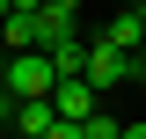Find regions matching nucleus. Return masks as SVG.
Instances as JSON below:
<instances>
[{
	"label": "nucleus",
	"instance_id": "nucleus-5",
	"mask_svg": "<svg viewBox=\"0 0 146 139\" xmlns=\"http://www.w3.org/2000/svg\"><path fill=\"white\" fill-rule=\"evenodd\" d=\"M66 44H80V29H73V15H58V7H44V15H36V51L51 59V51H66Z\"/></svg>",
	"mask_w": 146,
	"mask_h": 139
},
{
	"label": "nucleus",
	"instance_id": "nucleus-4",
	"mask_svg": "<svg viewBox=\"0 0 146 139\" xmlns=\"http://www.w3.org/2000/svg\"><path fill=\"white\" fill-rule=\"evenodd\" d=\"M102 44H110V51H124V59H139V44H146L139 7H117V15H110V29H102Z\"/></svg>",
	"mask_w": 146,
	"mask_h": 139
},
{
	"label": "nucleus",
	"instance_id": "nucleus-9",
	"mask_svg": "<svg viewBox=\"0 0 146 139\" xmlns=\"http://www.w3.org/2000/svg\"><path fill=\"white\" fill-rule=\"evenodd\" d=\"M7 124H15V95L0 88V132H7Z\"/></svg>",
	"mask_w": 146,
	"mask_h": 139
},
{
	"label": "nucleus",
	"instance_id": "nucleus-6",
	"mask_svg": "<svg viewBox=\"0 0 146 139\" xmlns=\"http://www.w3.org/2000/svg\"><path fill=\"white\" fill-rule=\"evenodd\" d=\"M58 124V110L51 103H15V124H7V139H44Z\"/></svg>",
	"mask_w": 146,
	"mask_h": 139
},
{
	"label": "nucleus",
	"instance_id": "nucleus-10",
	"mask_svg": "<svg viewBox=\"0 0 146 139\" xmlns=\"http://www.w3.org/2000/svg\"><path fill=\"white\" fill-rule=\"evenodd\" d=\"M44 7H58V15H80V0H44Z\"/></svg>",
	"mask_w": 146,
	"mask_h": 139
},
{
	"label": "nucleus",
	"instance_id": "nucleus-1",
	"mask_svg": "<svg viewBox=\"0 0 146 139\" xmlns=\"http://www.w3.org/2000/svg\"><path fill=\"white\" fill-rule=\"evenodd\" d=\"M0 88H7L15 103H51L58 66H51L44 51H15V59H0Z\"/></svg>",
	"mask_w": 146,
	"mask_h": 139
},
{
	"label": "nucleus",
	"instance_id": "nucleus-8",
	"mask_svg": "<svg viewBox=\"0 0 146 139\" xmlns=\"http://www.w3.org/2000/svg\"><path fill=\"white\" fill-rule=\"evenodd\" d=\"M44 139H88V132H80V124H66V117H58V124H51V132H44Z\"/></svg>",
	"mask_w": 146,
	"mask_h": 139
},
{
	"label": "nucleus",
	"instance_id": "nucleus-11",
	"mask_svg": "<svg viewBox=\"0 0 146 139\" xmlns=\"http://www.w3.org/2000/svg\"><path fill=\"white\" fill-rule=\"evenodd\" d=\"M131 81H139V88H146V59H139V73H131Z\"/></svg>",
	"mask_w": 146,
	"mask_h": 139
},
{
	"label": "nucleus",
	"instance_id": "nucleus-2",
	"mask_svg": "<svg viewBox=\"0 0 146 139\" xmlns=\"http://www.w3.org/2000/svg\"><path fill=\"white\" fill-rule=\"evenodd\" d=\"M131 73H139V59H124V51H110L102 37L88 44V73H80V81H88L95 95H110V88H117V81H131Z\"/></svg>",
	"mask_w": 146,
	"mask_h": 139
},
{
	"label": "nucleus",
	"instance_id": "nucleus-3",
	"mask_svg": "<svg viewBox=\"0 0 146 139\" xmlns=\"http://www.w3.org/2000/svg\"><path fill=\"white\" fill-rule=\"evenodd\" d=\"M51 110H58L66 124H88L95 110H102V95H95L88 81H58V88H51Z\"/></svg>",
	"mask_w": 146,
	"mask_h": 139
},
{
	"label": "nucleus",
	"instance_id": "nucleus-7",
	"mask_svg": "<svg viewBox=\"0 0 146 139\" xmlns=\"http://www.w3.org/2000/svg\"><path fill=\"white\" fill-rule=\"evenodd\" d=\"M80 132H88V139H124V124H117V117H102V110H95V117L80 124Z\"/></svg>",
	"mask_w": 146,
	"mask_h": 139
},
{
	"label": "nucleus",
	"instance_id": "nucleus-12",
	"mask_svg": "<svg viewBox=\"0 0 146 139\" xmlns=\"http://www.w3.org/2000/svg\"><path fill=\"white\" fill-rule=\"evenodd\" d=\"M139 22H146V7H139Z\"/></svg>",
	"mask_w": 146,
	"mask_h": 139
},
{
	"label": "nucleus",
	"instance_id": "nucleus-13",
	"mask_svg": "<svg viewBox=\"0 0 146 139\" xmlns=\"http://www.w3.org/2000/svg\"><path fill=\"white\" fill-rule=\"evenodd\" d=\"M0 139H7V132H0Z\"/></svg>",
	"mask_w": 146,
	"mask_h": 139
}]
</instances>
